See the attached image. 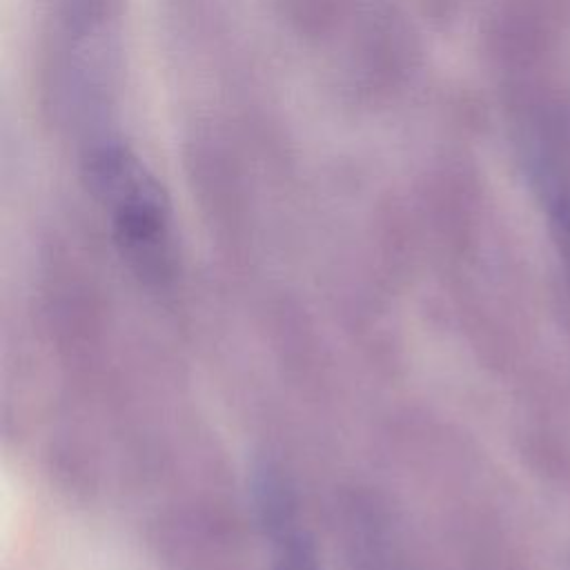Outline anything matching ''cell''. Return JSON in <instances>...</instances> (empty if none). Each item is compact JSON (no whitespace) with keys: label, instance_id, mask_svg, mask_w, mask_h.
Returning <instances> with one entry per match:
<instances>
[{"label":"cell","instance_id":"6da1fadb","mask_svg":"<svg viewBox=\"0 0 570 570\" xmlns=\"http://www.w3.org/2000/svg\"><path fill=\"white\" fill-rule=\"evenodd\" d=\"M80 167L134 274L149 285L171 281L178 263L171 203L142 158L111 131L82 145Z\"/></svg>","mask_w":570,"mask_h":570},{"label":"cell","instance_id":"7a4b0ae2","mask_svg":"<svg viewBox=\"0 0 570 570\" xmlns=\"http://www.w3.org/2000/svg\"><path fill=\"white\" fill-rule=\"evenodd\" d=\"M58 69H100L120 60V0H56Z\"/></svg>","mask_w":570,"mask_h":570},{"label":"cell","instance_id":"3957f363","mask_svg":"<svg viewBox=\"0 0 570 570\" xmlns=\"http://www.w3.org/2000/svg\"><path fill=\"white\" fill-rule=\"evenodd\" d=\"M261 528L272 543V570H321L312 539L301 530L289 481L265 465L254 479Z\"/></svg>","mask_w":570,"mask_h":570}]
</instances>
